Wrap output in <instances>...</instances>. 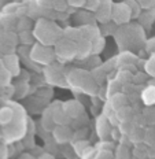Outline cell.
Returning <instances> with one entry per match:
<instances>
[{
    "mask_svg": "<svg viewBox=\"0 0 155 159\" xmlns=\"http://www.w3.org/2000/svg\"><path fill=\"white\" fill-rule=\"evenodd\" d=\"M12 118H14V112H12L11 108H8V107L0 108V125L8 124Z\"/></svg>",
    "mask_w": 155,
    "mask_h": 159,
    "instance_id": "obj_1",
    "label": "cell"
},
{
    "mask_svg": "<svg viewBox=\"0 0 155 159\" xmlns=\"http://www.w3.org/2000/svg\"><path fill=\"white\" fill-rule=\"evenodd\" d=\"M6 65H7L6 69H7L11 74H16V71L14 70V69L18 70V58H16L15 55H7L6 56Z\"/></svg>",
    "mask_w": 155,
    "mask_h": 159,
    "instance_id": "obj_2",
    "label": "cell"
},
{
    "mask_svg": "<svg viewBox=\"0 0 155 159\" xmlns=\"http://www.w3.org/2000/svg\"><path fill=\"white\" fill-rule=\"evenodd\" d=\"M143 100L147 104H153L155 102V87H148L143 92Z\"/></svg>",
    "mask_w": 155,
    "mask_h": 159,
    "instance_id": "obj_3",
    "label": "cell"
},
{
    "mask_svg": "<svg viewBox=\"0 0 155 159\" xmlns=\"http://www.w3.org/2000/svg\"><path fill=\"white\" fill-rule=\"evenodd\" d=\"M103 44H104V40L102 37L95 39L93 44H92V52H93V54H99V52L103 49Z\"/></svg>",
    "mask_w": 155,
    "mask_h": 159,
    "instance_id": "obj_4",
    "label": "cell"
},
{
    "mask_svg": "<svg viewBox=\"0 0 155 159\" xmlns=\"http://www.w3.org/2000/svg\"><path fill=\"white\" fill-rule=\"evenodd\" d=\"M147 70L150 74L155 75V58L150 59V62H148V65H147Z\"/></svg>",
    "mask_w": 155,
    "mask_h": 159,
    "instance_id": "obj_5",
    "label": "cell"
}]
</instances>
